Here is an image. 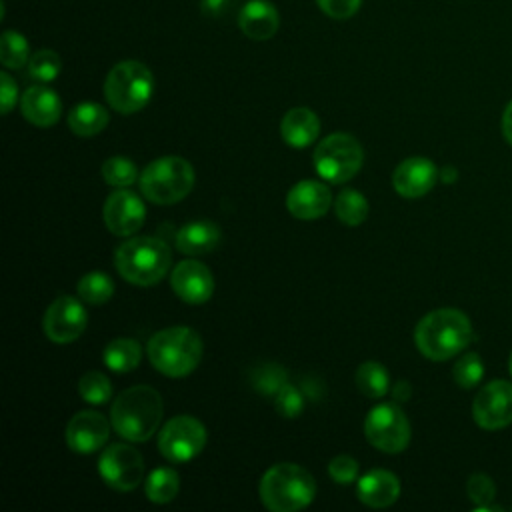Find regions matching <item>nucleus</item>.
I'll use <instances>...</instances> for the list:
<instances>
[{
	"label": "nucleus",
	"instance_id": "f257e3e1",
	"mask_svg": "<svg viewBox=\"0 0 512 512\" xmlns=\"http://www.w3.org/2000/svg\"><path fill=\"white\" fill-rule=\"evenodd\" d=\"M472 340V326L464 312L438 308L428 312L414 330V342L422 356L434 362L448 360L462 352Z\"/></svg>",
	"mask_w": 512,
	"mask_h": 512
},
{
	"label": "nucleus",
	"instance_id": "f03ea898",
	"mask_svg": "<svg viewBox=\"0 0 512 512\" xmlns=\"http://www.w3.org/2000/svg\"><path fill=\"white\" fill-rule=\"evenodd\" d=\"M162 396L152 386H132L124 390L110 408V422L118 436L128 442H144L152 438L162 422Z\"/></svg>",
	"mask_w": 512,
	"mask_h": 512
},
{
	"label": "nucleus",
	"instance_id": "7ed1b4c3",
	"mask_svg": "<svg viewBox=\"0 0 512 512\" xmlns=\"http://www.w3.org/2000/svg\"><path fill=\"white\" fill-rule=\"evenodd\" d=\"M114 264L126 282L134 286H152L170 270L172 252L160 238L136 236L124 240L116 248Z\"/></svg>",
	"mask_w": 512,
	"mask_h": 512
},
{
	"label": "nucleus",
	"instance_id": "20e7f679",
	"mask_svg": "<svg viewBox=\"0 0 512 512\" xmlns=\"http://www.w3.org/2000/svg\"><path fill=\"white\" fill-rule=\"evenodd\" d=\"M262 504L272 512H298L312 504L316 496L314 476L292 462L268 468L260 480Z\"/></svg>",
	"mask_w": 512,
	"mask_h": 512
},
{
	"label": "nucleus",
	"instance_id": "39448f33",
	"mask_svg": "<svg viewBox=\"0 0 512 512\" xmlns=\"http://www.w3.org/2000/svg\"><path fill=\"white\" fill-rule=\"evenodd\" d=\"M202 338L188 326H170L156 332L146 346L152 366L168 376L182 378L194 372L202 358Z\"/></svg>",
	"mask_w": 512,
	"mask_h": 512
},
{
	"label": "nucleus",
	"instance_id": "423d86ee",
	"mask_svg": "<svg viewBox=\"0 0 512 512\" xmlns=\"http://www.w3.org/2000/svg\"><path fill=\"white\" fill-rule=\"evenodd\" d=\"M194 168L182 156H162L152 160L138 178L140 192L154 204H176L194 188Z\"/></svg>",
	"mask_w": 512,
	"mask_h": 512
},
{
	"label": "nucleus",
	"instance_id": "0eeeda50",
	"mask_svg": "<svg viewBox=\"0 0 512 512\" xmlns=\"http://www.w3.org/2000/svg\"><path fill=\"white\" fill-rule=\"evenodd\" d=\"M154 92V76L138 60L118 62L106 76L104 96L112 110L120 114H134L142 110Z\"/></svg>",
	"mask_w": 512,
	"mask_h": 512
},
{
	"label": "nucleus",
	"instance_id": "6e6552de",
	"mask_svg": "<svg viewBox=\"0 0 512 512\" xmlns=\"http://www.w3.org/2000/svg\"><path fill=\"white\" fill-rule=\"evenodd\" d=\"M312 160L320 178L332 184H344L362 168L364 150L354 136L334 132L320 140V144L314 148Z\"/></svg>",
	"mask_w": 512,
	"mask_h": 512
},
{
	"label": "nucleus",
	"instance_id": "1a4fd4ad",
	"mask_svg": "<svg viewBox=\"0 0 512 512\" xmlns=\"http://www.w3.org/2000/svg\"><path fill=\"white\" fill-rule=\"evenodd\" d=\"M364 434L374 448L398 454L410 442V422L398 404L382 402L366 414Z\"/></svg>",
	"mask_w": 512,
	"mask_h": 512
},
{
	"label": "nucleus",
	"instance_id": "9d476101",
	"mask_svg": "<svg viewBox=\"0 0 512 512\" xmlns=\"http://www.w3.org/2000/svg\"><path fill=\"white\" fill-rule=\"evenodd\" d=\"M206 440L208 432L204 424L194 416L180 414L162 426L158 434V450L168 462L180 464L196 458L206 446Z\"/></svg>",
	"mask_w": 512,
	"mask_h": 512
},
{
	"label": "nucleus",
	"instance_id": "9b49d317",
	"mask_svg": "<svg viewBox=\"0 0 512 512\" xmlns=\"http://www.w3.org/2000/svg\"><path fill=\"white\" fill-rule=\"evenodd\" d=\"M98 472L110 488L130 492L144 480V458L128 444H112L100 454Z\"/></svg>",
	"mask_w": 512,
	"mask_h": 512
},
{
	"label": "nucleus",
	"instance_id": "f8f14e48",
	"mask_svg": "<svg viewBox=\"0 0 512 512\" xmlns=\"http://www.w3.org/2000/svg\"><path fill=\"white\" fill-rule=\"evenodd\" d=\"M88 322L86 308L74 296H58L44 312L42 330L48 340L68 344L82 336Z\"/></svg>",
	"mask_w": 512,
	"mask_h": 512
},
{
	"label": "nucleus",
	"instance_id": "ddd939ff",
	"mask_svg": "<svg viewBox=\"0 0 512 512\" xmlns=\"http://www.w3.org/2000/svg\"><path fill=\"white\" fill-rule=\"evenodd\" d=\"M474 422L484 430H498L512 422V384L506 380L488 382L472 402Z\"/></svg>",
	"mask_w": 512,
	"mask_h": 512
},
{
	"label": "nucleus",
	"instance_id": "4468645a",
	"mask_svg": "<svg viewBox=\"0 0 512 512\" xmlns=\"http://www.w3.org/2000/svg\"><path fill=\"white\" fill-rule=\"evenodd\" d=\"M104 224L114 236H132L140 230L146 218V208L136 192L118 188L104 202Z\"/></svg>",
	"mask_w": 512,
	"mask_h": 512
},
{
	"label": "nucleus",
	"instance_id": "2eb2a0df",
	"mask_svg": "<svg viewBox=\"0 0 512 512\" xmlns=\"http://www.w3.org/2000/svg\"><path fill=\"white\" fill-rule=\"evenodd\" d=\"M110 436V422L96 410L76 412L66 426V444L76 454L100 450Z\"/></svg>",
	"mask_w": 512,
	"mask_h": 512
},
{
	"label": "nucleus",
	"instance_id": "dca6fc26",
	"mask_svg": "<svg viewBox=\"0 0 512 512\" xmlns=\"http://www.w3.org/2000/svg\"><path fill=\"white\" fill-rule=\"evenodd\" d=\"M170 286L186 304H204L214 292V278L206 264L198 260H182L170 274Z\"/></svg>",
	"mask_w": 512,
	"mask_h": 512
},
{
	"label": "nucleus",
	"instance_id": "f3484780",
	"mask_svg": "<svg viewBox=\"0 0 512 512\" xmlns=\"http://www.w3.org/2000/svg\"><path fill=\"white\" fill-rule=\"evenodd\" d=\"M438 180V168L424 156H412L402 160L394 174L392 186L404 198H420L428 194Z\"/></svg>",
	"mask_w": 512,
	"mask_h": 512
},
{
	"label": "nucleus",
	"instance_id": "a211bd4d",
	"mask_svg": "<svg viewBox=\"0 0 512 512\" xmlns=\"http://www.w3.org/2000/svg\"><path fill=\"white\" fill-rule=\"evenodd\" d=\"M332 204V192L318 180H302L294 184L286 194V208L294 218L316 220L328 212Z\"/></svg>",
	"mask_w": 512,
	"mask_h": 512
},
{
	"label": "nucleus",
	"instance_id": "6ab92c4d",
	"mask_svg": "<svg viewBox=\"0 0 512 512\" xmlns=\"http://www.w3.org/2000/svg\"><path fill=\"white\" fill-rule=\"evenodd\" d=\"M20 110L30 124L38 128H48L60 120L62 102L52 88L38 84V86H30L22 94Z\"/></svg>",
	"mask_w": 512,
	"mask_h": 512
},
{
	"label": "nucleus",
	"instance_id": "aec40b11",
	"mask_svg": "<svg viewBox=\"0 0 512 512\" xmlns=\"http://www.w3.org/2000/svg\"><path fill=\"white\" fill-rule=\"evenodd\" d=\"M356 494L370 508H386L400 496V480L390 470H370L358 480Z\"/></svg>",
	"mask_w": 512,
	"mask_h": 512
},
{
	"label": "nucleus",
	"instance_id": "412c9836",
	"mask_svg": "<svg viewBox=\"0 0 512 512\" xmlns=\"http://www.w3.org/2000/svg\"><path fill=\"white\" fill-rule=\"evenodd\" d=\"M278 24H280V18L276 8L266 0L248 2L238 16V26L250 40L272 38L278 30Z\"/></svg>",
	"mask_w": 512,
	"mask_h": 512
},
{
	"label": "nucleus",
	"instance_id": "4be33fe9",
	"mask_svg": "<svg viewBox=\"0 0 512 512\" xmlns=\"http://www.w3.org/2000/svg\"><path fill=\"white\" fill-rule=\"evenodd\" d=\"M280 134L288 146L306 148L320 134V118L306 106L292 108L282 118Z\"/></svg>",
	"mask_w": 512,
	"mask_h": 512
},
{
	"label": "nucleus",
	"instance_id": "5701e85b",
	"mask_svg": "<svg viewBox=\"0 0 512 512\" xmlns=\"http://www.w3.org/2000/svg\"><path fill=\"white\" fill-rule=\"evenodd\" d=\"M222 232L210 220H196L184 224L176 232V248L188 256H202L220 244Z\"/></svg>",
	"mask_w": 512,
	"mask_h": 512
},
{
	"label": "nucleus",
	"instance_id": "b1692460",
	"mask_svg": "<svg viewBox=\"0 0 512 512\" xmlns=\"http://www.w3.org/2000/svg\"><path fill=\"white\" fill-rule=\"evenodd\" d=\"M110 114L98 102H80L68 112V128L82 138L100 134L108 126Z\"/></svg>",
	"mask_w": 512,
	"mask_h": 512
},
{
	"label": "nucleus",
	"instance_id": "393cba45",
	"mask_svg": "<svg viewBox=\"0 0 512 512\" xmlns=\"http://www.w3.org/2000/svg\"><path fill=\"white\" fill-rule=\"evenodd\" d=\"M102 358L112 372H132L142 360V346L134 338H114L106 344Z\"/></svg>",
	"mask_w": 512,
	"mask_h": 512
},
{
	"label": "nucleus",
	"instance_id": "a878e982",
	"mask_svg": "<svg viewBox=\"0 0 512 512\" xmlns=\"http://www.w3.org/2000/svg\"><path fill=\"white\" fill-rule=\"evenodd\" d=\"M178 490H180V478L172 468H156L148 474L144 482L146 498L154 504L172 502L178 496Z\"/></svg>",
	"mask_w": 512,
	"mask_h": 512
},
{
	"label": "nucleus",
	"instance_id": "bb28decb",
	"mask_svg": "<svg viewBox=\"0 0 512 512\" xmlns=\"http://www.w3.org/2000/svg\"><path fill=\"white\" fill-rule=\"evenodd\" d=\"M336 216L346 226H360L368 218V200L354 188H344L334 200Z\"/></svg>",
	"mask_w": 512,
	"mask_h": 512
},
{
	"label": "nucleus",
	"instance_id": "cd10ccee",
	"mask_svg": "<svg viewBox=\"0 0 512 512\" xmlns=\"http://www.w3.org/2000/svg\"><path fill=\"white\" fill-rule=\"evenodd\" d=\"M356 386L368 398H382L390 388L388 370L380 362H362L356 370Z\"/></svg>",
	"mask_w": 512,
	"mask_h": 512
},
{
	"label": "nucleus",
	"instance_id": "c85d7f7f",
	"mask_svg": "<svg viewBox=\"0 0 512 512\" xmlns=\"http://www.w3.org/2000/svg\"><path fill=\"white\" fill-rule=\"evenodd\" d=\"M76 290L80 294V298L88 304H94V306H100L104 302H108L114 294V282L108 274L100 272V270H94V272H88L84 274L78 284H76Z\"/></svg>",
	"mask_w": 512,
	"mask_h": 512
},
{
	"label": "nucleus",
	"instance_id": "c756f323",
	"mask_svg": "<svg viewBox=\"0 0 512 512\" xmlns=\"http://www.w3.org/2000/svg\"><path fill=\"white\" fill-rule=\"evenodd\" d=\"M102 176H104V182L110 184V186H116V188H126V186H132L140 174H138V168L134 166V162L126 156H112L108 160H104L102 164Z\"/></svg>",
	"mask_w": 512,
	"mask_h": 512
},
{
	"label": "nucleus",
	"instance_id": "7c9ffc66",
	"mask_svg": "<svg viewBox=\"0 0 512 512\" xmlns=\"http://www.w3.org/2000/svg\"><path fill=\"white\" fill-rule=\"evenodd\" d=\"M250 382H252V386L260 394L272 396V394H276L288 382V374H286V370L280 364L266 362V364L256 366L250 372Z\"/></svg>",
	"mask_w": 512,
	"mask_h": 512
},
{
	"label": "nucleus",
	"instance_id": "2f4dec72",
	"mask_svg": "<svg viewBox=\"0 0 512 512\" xmlns=\"http://www.w3.org/2000/svg\"><path fill=\"white\" fill-rule=\"evenodd\" d=\"M78 394L88 402V404H106L112 398V384L106 374L98 370L86 372L80 382H78Z\"/></svg>",
	"mask_w": 512,
	"mask_h": 512
},
{
	"label": "nucleus",
	"instance_id": "473e14b6",
	"mask_svg": "<svg viewBox=\"0 0 512 512\" xmlns=\"http://www.w3.org/2000/svg\"><path fill=\"white\" fill-rule=\"evenodd\" d=\"M28 42L20 32L6 30L0 38V62L6 68H22L28 62Z\"/></svg>",
	"mask_w": 512,
	"mask_h": 512
},
{
	"label": "nucleus",
	"instance_id": "72a5a7b5",
	"mask_svg": "<svg viewBox=\"0 0 512 512\" xmlns=\"http://www.w3.org/2000/svg\"><path fill=\"white\" fill-rule=\"evenodd\" d=\"M62 70V60L54 50H38L32 54L28 62V74L30 78L38 82H52L58 78Z\"/></svg>",
	"mask_w": 512,
	"mask_h": 512
},
{
	"label": "nucleus",
	"instance_id": "f704fd0d",
	"mask_svg": "<svg viewBox=\"0 0 512 512\" xmlns=\"http://www.w3.org/2000/svg\"><path fill=\"white\" fill-rule=\"evenodd\" d=\"M452 374H454V380L460 388H474L482 380V374H484V366H482L480 356L474 354V352H468V354L460 356Z\"/></svg>",
	"mask_w": 512,
	"mask_h": 512
},
{
	"label": "nucleus",
	"instance_id": "c9c22d12",
	"mask_svg": "<svg viewBox=\"0 0 512 512\" xmlns=\"http://www.w3.org/2000/svg\"><path fill=\"white\" fill-rule=\"evenodd\" d=\"M468 498L476 504L478 510H498L496 506H490V500L496 494V486L490 476L486 474H472L466 484Z\"/></svg>",
	"mask_w": 512,
	"mask_h": 512
},
{
	"label": "nucleus",
	"instance_id": "e433bc0d",
	"mask_svg": "<svg viewBox=\"0 0 512 512\" xmlns=\"http://www.w3.org/2000/svg\"><path fill=\"white\" fill-rule=\"evenodd\" d=\"M274 406L282 418H296L304 410V396L300 390L286 382L276 394H274Z\"/></svg>",
	"mask_w": 512,
	"mask_h": 512
},
{
	"label": "nucleus",
	"instance_id": "4c0bfd02",
	"mask_svg": "<svg viewBox=\"0 0 512 512\" xmlns=\"http://www.w3.org/2000/svg\"><path fill=\"white\" fill-rule=\"evenodd\" d=\"M328 474L338 484H352L358 478V462L352 456L340 454L330 460Z\"/></svg>",
	"mask_w": 512,
	"mask_h": 512
},
{
	"label": "nucleus",
	"instance_id": "58836bf2",
	"mask_svg": "<svg viewBox=\"0 0 512 512\" xmlns=\"http://www.w3.org/2000/svg\"><path fill=\"white\" fill-rule=\"evenodd\" d=\"M316 2L324 14L336 20L354 16L362 4V0H316Z\"/></svg>",
	"mask_w": 512,
	"mask_h": 512
},
{
	"label": "nucleus",
	"instance_id": "ea45409f",
	"mask_svg": "<svg viewBox=\"0 0 512 512\" xmlns=\"http://www.w3.org/2000/svg\"><path fill=\"white\" fill-rule=\"evenodd\" d=\"M0 84H2V96H0L2 114H8V112L12 110V106L16 104L18 86H16V82L12 80V76H10L8 72H2V74H0Z\"/></svg>",
	"mask_w": 512,
	"mask_h": 512
},
{
	"label": "nucleus",
	"instance_id": "a19ab883",
	"mask_svg": "<svg viewBox=\"0 0 512 512\" xmlns=\"http://www.w3.org/2000/svg\"><path fill=\"white\" fill-rule=\"evenodd\" d=\"M200 8L204 16H222L230 8V0H200Z\"/></svg>",
	"mask_w": 512,
	"mask_h": 512
},
{
	"label": "nucleus",
	"instance_id": "79ce46f5",
	"mask_svg": "<svg viewBox=\"0 0 512 512\" xmlns=\"http://www.w3.org/2000/svg\"><path fill=\"white\" fill-rule=\"evenodd\" d=\"M502 136L512 146V100L508 102V106L502 112Z\"/></svg>",
	"mask_w": 512,
	"mask_h": 512
},
{
	"label": "nucleus",
	"instance_id": "37998d69",
	"mask_svg": "<svg viewBox=\"0 0 512 512\" xmlns=\"http://www.w3.org/2000/svg\"><path fill=\"white\" fill-rule=\"evenodd\" d=\"M410 394H412V388H410V384H408L406 380L396 382V386H394V390H392L394 400H398V402H406V400L410 398Z\"/></svg>",
	"mask_w": 512,
	"mask_h": 512
},
{
	"label": "nucleus",
	"instance_id": "c03bdc74",
	"mask_svg": "<svg viewBox=\"0 0 512 512\" xmlns=\"http://www.w3.org/2000/svg\"><path fill=\"white\" fill-rule=\"evenodd\" d=\"M440 180L442 182H454L456 180V170L454 168H442L440 170Z\"/></svg>",
	"mask_w": 512,
	"mask_h": 512
},
{
	"label": "nucleus",
	"instance_id": "a18cd8bd",
	"mask_svg": "<svg viewBox=\"0 0 512 512\" xmlns=\"http://www.w3.org/2000/svg\"><path fill=\"white\" fill-rule=\"evenodd\" d=\"M510 372H512V354H510Z\"/></svg>",
	"mask_w": 512,
	"mask_h": 512
}]
</instances>
